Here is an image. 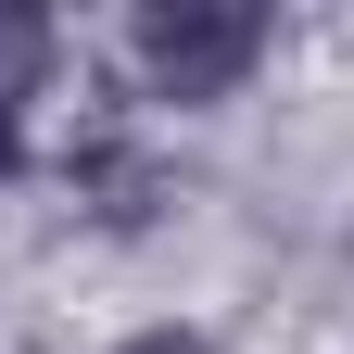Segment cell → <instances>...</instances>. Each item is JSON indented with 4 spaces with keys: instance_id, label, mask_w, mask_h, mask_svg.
I'll list each match as a JSON object with an SVG mask.
<instances>
[{
    "instance_id": "1",
    "label": "cell",
    "mask_w": 354,
    "mask_h": 354,
    "mask_svg": "<svg viewBox=\"0 0 354 354\" xmlns=\"http://www.w3.org/2000/svg\"><path fill=\"white\" fill-rule=\"evenodd\" d=\"M127 114H215L279 64V13L266 0H140L114 26Z\"/></svg>"
},
{
    "instance_id": "2",
    "label": "cell",
    "mask_w": 354,
    "mask_h": 354,
    "mask_svg": "<svg viewBox=\"0 0 354 354\" xmlns=\"http://www.w3.org/2000/svg\"><path fill=\"white\" fill-rule=\"evenodd\" d=\"M64 203L88 215V228H114V241H140L152 215L177 203V165L140 140V114H102V127H76L64 140Z\"/></svg>"
},
{
    "instance_id": "3",
    "label": "cell",
    "mask_w": 354,
    "mask_h": 354,
    "mask_svg": "<svg viewBox=\"0 0 354 354\" xmlns=\"http://www.w3.org/2000/svg\"><path fill=\"white\" fill-rule=\"evenodd\" d=\"M64 64H76L64 13H38V0H0V102H13V114H38V102L64 88Z\"/></svg>"
},
{
    "instance_id": "4",
    "label": "cell",
    "mask_w": 354,
    "mask_h": 354,
    "mask_svg": "<svg viewBox=\"0 0 354 354\" xmlns=\"http://www.w3.org/2000/svg\"><path fill=\"white\" fill-rule=\"evenodd\" d=\"M102 354H228V342H215L203 317H140V329H114Z\"/></svg>"
},
{
    "instance_id": "5",
    "label": "cell",
    "mask_w": 354,
    "mask_h": 354,
    "mask_svg": "<svg viewBox=\"0 0 354 354\" xmlns=\"http://www.w3.org/2000/svg\"><path fill=\"white\" fill-rule=\"evenodd\" d=\"M26 165H38V114H13V102H0V190H13Z\"/></svg>"
}]
</instances>
